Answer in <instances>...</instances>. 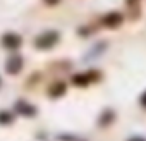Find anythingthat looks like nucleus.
Returning <instances> with one entry per match:
<instances>
[{
    "mask_svg": "<svg viewBox=\"0 0 146 141\" xmlns=\"http://www.w3.org/2000/svg\"><path fill=\"white\" fill-rule=\"evenodd\" d=\"M58 38H60V35H58L57 31H53V29L45 31V33H41L40 36H36L35 47L40 48V50H48V48H52V47L58 41Z\"/></svg>",
    "mask_w": 146,
    "mask_h": 141,
    "instance_id": "1",
    "label": "nucleus"
},
{
    "mask_svg": "<svg viewBox=\"0 0 146 141\" xmlns=\"http://www.w3.org/2000/svg\"><path fill=\"white\" fill-rule=\"evenodd\" d=\"M100 79V72L98 70H86V72H79L72 76V83L76 86H88L90 83H95Z\"/></svg>",
    "mask_w": 146,
    "mask_h": 141,
    "instance_id": "2",
    "label": "nucleus"
},
{
    "mask_svg": "<svg viewBox=\"0 0 146 141\" xmlns=\"http://www.w3.org/2000/svg\"><path fill=\"white\" fill-rule=\"evenodd\" d=\"M122 23H124V16L120 12H117V11H112V12H108V14H105L102 17V24L105 28H112L113 29V28H119Z\"/></svg>",
    "mask_w": 146,
    "mask_h": 141,
    "instance_id": "3",
    "label": "nucleus"
},
{
    "mask_svg": "<svg viewBox=\"0 0 146 141\" xmlns=\"http://www.w3.org/2000/svg\"><path fill=\"white\" fill-rule=\"evenodd\" d=\"M21 69H23V57L21 55H12L7 59L5 70L9 74H17V72H21Z\"/></svg>",
    "mask_w": 146,
    "mask_h": 141,
    "instance_id": "4",
    "label": "nucleus"
},
{
    "mask_svg": "<svg viewBox=\"0 0 146 141\" xmlns=\"http://www.w3.org/2000/svg\"><path fill=\"white\" fill-rule=\"evenodd\" d=\"M21 43H23L21 36L16 35V33H7V35L2 36V45H4L7 50H16V48L21 47Z\"/></svg>",
    "mask_w": 146,
    "mask_h": 141,
    "instance_id": "5",
    "label": "nucleus"
},
{
    "mask_svg": "<svg viewBox=\"0 0 146 141\" xmlns=\"http://www.w3.org/2000/svg\"><path fill=\"white\" fill-rule=\"evenodd\" d=\"M16 108H17V112H19L21 115H26V117H31V115L36 114V107H33L31 103H28V102H24V100L17 102V103H16Z\"/></svg>",
    "mask_w": 146,
    "mask_h": 141,
    "instance_id": "6",
    "label": "nucleus"
},
{
    "mask_svg": "<svg viewBox=\"0 0 146 141\" xmlns=\"http://www.w3.org/2000/svg\"><path fill=\"white\" fill-rule=\"evenodd\" d=\"M65 90H67L65 83H62V81H57V83H53V84L50 86V96H53V98H57V96H62V95L65 93Z\"/></svg>",
    "mask_w": 146,
    "mask_h": 141,
    "instance_id": "7",
    "label": "nucleus"
},
{
    "mask_svg": "<svg viewBox=\"0 0 146 141\" xmlns=\"http://www.w3.org/2000/svg\"><path fill=\"white\" fill-rule=\"evenodd\" d=\"M113 119H115V112L113 110H110V108H107V110H103V114L100 115V119H98V122H100V126H108V124H112L113 122Z\"/></svg>",
    "mask_w": 146,
    "mask_h": 141,
    "instance_id": "8",
    "label": "nucleus"
},
{
    "mask_svg": "<svg viewBox=\"0 0 146 141\" xmlns=\"http://www.w3.org/2000/svg\"><path fill=\"white\" fill-rule=\"evenodd\" d=\"M105 48H107V43H103V41H102V43H98L96 47H93V48H91V52H90L84 59H86V60H91V59H95V57H100V55H102V52H103Z\"/></svg>",
    "mask_w": 146,
    "mask_h": 141,
    "instance_id": "9",
    "label": "nucleus"
},
{
    "mask_svg": "<svg viewBox=\"0 0 146 141\" xmlns=\"http://www.w3.org/2000/svg\"><path fill=\"white\" fill-rule=\"evenodd\" d=\"M11 122H12V115L9 112H5V110L0 112V124H11Z\"/></svg>",
    "mask_w": 146,
    "mask_h": 141,
    "instance_id": "10",
    "label": "nucleus"
},
{
    "mask_svg": "<svg viewBox=\"0 0 146 141\" xmlns=\"http://www.w3.org/2000/svg\"><path fill=\"white\" fill-rule=\"evenodd\" d=\"M139 103H141V105H143V107L146 108V91H144V93L141 95V98H139Z\"/></svg>",
    "mask_w": 146,
    "mask_h": 141,
    "instance_id": "11",
    "label": "nucleus"
},
{
    "mask_svg": "<svg viewBox=\"0 0 146 141\" xmlns=\"http://www.w3.org/2000/svg\"><path fill=\"white\" fill-rule=\"evenodd\" d=\"M58 2H60V0H45V4H48V5H55Z\"/></svg>",
    "mask_w": 146,
    "mask_h": 141,
    "instance_id": "12",
    "label": "nucleus"
},
{
    "mask_svg": "<svg viewBox=\"0 0 146 141\" xmlns=\"http://www.w3.org/2000/svg\"><path fill=\"white\" fill-rule=\"evenodd\" d=\"M127 141H146L144 138H137V136H134V138H129Z\"/></svg>",
    "mask_w": 146,
    "mask_h": 141,
    "instance_id": "13",
    "label": "nucleus"
},
{
    "mask_svg": "<svg viewBox=\"0 0 146 141\" xmlns=\"http://www.w3.org/2000/svg\"><path fill=\"white\" fill-rule=\"evenodd\" d=\"M132 2H136V0H127V4H132Z\"/></svg>",
    "mask_w": 146,
    "mask_h": 141,
    "instance_id": "14",
    "label": "nucleus"
}]
</instances>
